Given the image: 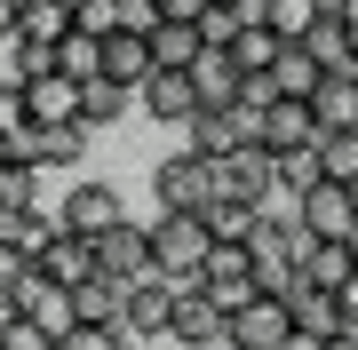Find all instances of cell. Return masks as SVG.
<instances>
[{
    "mask_svg": "<svg viewBox=\"0 0 358 350\" xmlns=\"http://www.w3.org/2000/svg\"><path fill=\"white\" fill-rule=\"evenodd\" d=\"M231 56H239V72H247V80H271V64H279V56H287V40L271 32L263 16H247V24L231 32Z\"/></svg>",
    "mask_w": 358,
    "mask_h": 350,
    "instance_id": "obj_21",
    "label": "cell"
},
{
    "mask_svg": "<svg viewBox=\"0 0 358 350\" xmlns=\"http://www.w3.org/2000/svg\"><path fill=\"white\" fill-rule=\"evenodd\" d=\"M0 311H16V319H32L40 326V335H72V326H80V311H72V286H56V279H40V271H24V279H16L8 286V295H0Z\"/></svg>",
    "mask_w": 358,
    "mask_h": 350,
    "instance_id": "obj_4",
    "label": "cell"
},
{
    "mask_svg": "<svg viewBox=\"0 0 358 350\" xmlns=\"http://www.w3.org/2000/svg\"><path fill=\"white\" fill-rule=\"evenodd\" d=\"M80 152H88V128H24V136L8 143V159H24V168H40V175H48V168H72Z\"/></svg>",
    "mask_w": 358,
    "mask_h": 350,
    "instance_id": "obj_15",
    "label": "cell"
},
{
    "mask_svg": "<svg viewBox=\"0 0 358 350\" xmlns=\"http://www.w3.org/2000/svg\"><path fill=\"white\" fill-rule=\"evenodd\" d=\"M294 215H303V231H310V239H358V183H334V175H327V183H310Z\"/></svg>",
    "mask_w": 358,
    "mask_h": 350,
    "instance_id": "obj_7",
    "label": "cell"
},
{
    "mask_svg": "<svg viewBox=\"0 0 358 350\" xmlns=\"http://www.w3.org/2000/svg\"><path fill=\"white\" fill-rule=\"evenodd\" d=\"M72 32L112 40V32H120V0H72Z\"/></svg>",
    "mask_w": 358,
    "mask_h": 350,
    "instance_id": "obj_33",
    "label": "cell"
},
{
    "mask_svg": "<svg viewBox=\"0 0 358 350\" xmlns=\"http://www.w3.org/2000/svg\"><path fill=\"white\" fill-rule=\"evenodd\" d=\"M96 263H103V279H120V286L152 279L159 271V263H152V223H120L112 239H96Z\"/></svg>",
    "mask_w": 358,
    "mask_h": 350,
    "instance_id": "obj_11",
    "label": "cell"
},
{
    "mask_svg": "<svg viewBox=\"0 0 358 350\" xmlns=\"http://www.w3.org/2000/svg\"><path fill=\"white\" fill-rule=\"evenodd\" d=\"M64 32H72V0H32V8H24V32H16V40H48V48H56Z\"/></svg>",
    "mask_w": 358,
    "mask_h": 350,
    "instance_id": "obj_30",
    "label": "cell"
},
{
    "mask_svg": "<svg viewBox=\"0 0 358 350\" xmlns=\"http://www.w3.org/2000/svg\"><path fill=\"white\" fill-rule=\"evenodd\" d=\"M350 350H358V342H350Z\"/></svg>",
    "mask_w": 358,
    "mask_h": 350,
    "instance_id": "obj_46",
    "label": "cell"
},
{
    "mask_svg": "<svg viewBox=\"0 0 358 350\" xmlns=\"http://www.w3.org/2000/svg\"><path fill=\"white\" fill-rule=\"evenodd\" d=\"M215 183H223V199H247V207H271V199H279V159H271L263 143H239L231 159H215Z\"/></svg>",
    "mask_w": 358,
    "mask_h": 350,
    "instance_id": "obj_5",
    "label": "cell"
},
{
    "mask_svg": "<svg viewBox=\"0 0 358 350\" xmlns=\"http://www.w3.org/2000/svg\"><path fill=\"white\" fill-rule=\"evenodd\" d=\"M136 104L152 119H167V128H192V119H199V88H192V72H152L136 88Z\"/></svg>",
    "mask_w": 358,
    "mask_h": 350,
    "instance_id": "obj_14",
    "label": "cell"
},
{
    "mask_svg": "<svg viewBox=\"0 0 358 350\" xmlns=\"http://www.w3.org/2000/svg\"><path fill=\"white\" fill-rule=\"evenodd\" d=\"M199 48H207V32H199V24H159V32H152L159 72H192V64H199Z\"/></svg>",
    "mask_w": 358,
    "mask_h": 350,
    "instance_id": "obj_26",
    "label": "cell"
},
{
    "mask_svg": "<svg viewBox=\"0 0 358 350\" xmlns=\"http://www.w3.org/2000/svg\"><path fill=\"white\" fill-rule=\"evenodd\" d=\"M0 168H8V136H0Z\"/></svg>",
    "mask_w": 358,
    "mask_h": 350,
    "instance_id": "obj_44",
    "label": "cell"
},
{
    "mask_svg": "<svg viewBox=\"0 0 358 350\" xmlns=\"http://www.w3.org/2000/svg\"><path fill=\"white\" fill-rule=\"evenodd\" d=\"M255 16H263V24H271V32H279L287 48H294V40H310V24H319L327 8H319V0H263Z\"/></svg>",
    "mask_w": 358,
    "mask_h": 350,
    "instance_id": "obj_27",
    "label": "cell"
},
{
    "mask_svg": "<svg viewBox=\"0 0 358 350\" xmlns=\"http://www.w3.org/2000/svg\"><path fill=\"white\" fill-rule=\"evenodd\" d=\"M72 311H80V326H112V335H120V311H128V286L96 271L88 286H72Z\"/></svg>",
    "mask_w": 358,
    "mask_h": 350,
    "instance_id": "obj_24",
    "label": "cell"
},
{
    "mask_svg": "<svg viewBox=\"0 0 358 350\" xmlns=\"http://www.w3.org/2000/svg\"><path fill=\"white\" fill-rule=\"evenodd\" d=\"M215 255V231H207V215H176V207H159L152 215V263H159V279H176V286H199V263Z\"/></svg>",
    "mask_w": 358,
    "mask_h": 350,
    "instance_id": "obj_1",
    "label": "cell"
},
{
    "mask_svg": "<svg viewBox=\"0 0 358 350\" xmlns=\"http://www.w3.org/2000/svg\"><path fill=\"white\" fill-rule=\"evenodd\" d=\"M24 271H32V255H24V247H0V295H8Z\"/></svg>",
    "mask_w": 358,
    "mask_h": 350,
    "instance_id": "obj_39",
    "label": "cell"
},
{
    "mask_svg": "<svg viewBox=\"0 0 358 350\" xmlns=\"http://www.w3.org/2000/svg\"><path fill=\"white\" fill-rule=\"evenodd\" d=\"M343 40H350V72H358V0L343 8Z\"/></svg>",
    "mask_w": 358,
    "mask_h": 350,
    "instance_id": "obj_42",
    "label": "cell"
},
{
    "mask_svg": "<svg viewBox=\"0 0 358 350\" xmlns=\"http://www.w3.org/2000/svg\"><path fill=\"white\" fill-rule=\"evenodd\" d=\"M167 326H176V279H136L128 286V311H120V335L128 342H167Z\"/></svg>",
    "mask_w": 358,
    "mask_h": 350,
    "instance_id": "obj_6",
    "label": "cell"
},
{
    "mask_svg": "<svg viewBox=\"0 0 358 350\" xmlns=\"http://www.w3.org/2000/svg\"><path fill=\"white\" fill-rule=\"evenodd\" d=\"M199 295H207V302H223L231 319H239L255 295H271L263 271H255V247H215V255L199 263Z\"/></svg>",
    "mask_w": 358,
    "mask_h": 350,
    "instance_id": "obj_2",
    "label": "cell"
},
{
    "mask_svg": "<svg viewBox=\"0 0 358 350\" xmlns=\"http://www.w3.org/2000/svg\"><path fill=\"white\" fill-rule=\"evenodd\" d=\"M16 32H24V0H0V48H16Z\"/></svg>",
    "mask_w": 358,
    "mask_h": 350,
    "instance_id": "obj_41",
    "label": "cell"
},
{
    "mask_svg": "<svg viewBox=\"0 0 358 350\" xmlns=\"http://www.w3.org/2000/svg\"><path fill=\"white\" fill-rule=\"evenodd\" d=\"M56 72H64V80H96L103 72V40L96 32H64V40H56Z\"/></svg>",
    "mask_w": 358,
    "mask_h": 350,
    "instance_id": "obj_28",
    "label": "cell"
},
{
    "mask_svg": "<svg viewBox=\"0 0 358 350\" xmlns=\"http://www.w3.org/2000/svg\"><path fill=\"white\" fill-rule=\"evenodd\" d=\"M120 32H159V0H120Z\"/></svg>",
    "mask_w": 358,
    "mask_h": 350,
    "instance_id": "obj_38",
    "label": "cell"
},
{
    "mask_svg": "<svg viewBox=\"0 0 358 350\" xmlns=\"http://www.w3.org/2000/svg\"><path fill=\"white\" fill-rule=\"evenodd\" d=\"M310 183H327V159H319V143H310V152H287V159H279V191H287V199H303Z\"/></svg>",
    "mask_w": 358,
    "mask_h": 350,
    "instance_id": "obj_31",
    "label": "cell"
},
{
    "mask_svg": "<svg viewBox=\"0 0 358 350\" xmlns=\"http://www.w3.org/2000/svg\"><path fill=\"white\" fill-rule=\"evenodd\" d=\"M319 159H327V175H334V183H358V128L319 136Z\"/></svg>",
    "mask_w": 358,
    "mask_h": 350,
    "instance_id": "obj_32",
    "label": "cell"
},
{
    "mask_svg": "<svg viewBox=\"0 0 358 350\" xmlns=\"http://www.w3.org/2000/svg\"><path fill=\"white\" fill-rule=\"evenodd\" d=\"M310 112H319V136L358 128V72H327V80H319V96H310Z\"/></svg>",
    "mask_w": 358,
    "mask_h": 350,
    "instance_id": "obj_20",
    "label": "cell"
},
{
    "mask_svg": "<svg viewBox=\"0 0 358 350\" xmlns=\"http://www.w3.org/2000/svg\"><path fill=\"white\" fill-rule=\"evenodd\" d=\"M167 342H183V350H231V311L207 302L199 286H176V326H167Z\"/></svg>",
    "mask_w": 358,
    "mask_h": 350,
    "instance_id": "obj_8",
    "label": "cell"
},
{
    "mask_svg": "<svg viewBox=\"0 0 358 350\" xmlns=\"http://www.w3.org/2000/svg\"><path fill=\"white\" fill-rule=\"evenodd\" d=\"M294 342V302L287 295H255L231 319V350H287Z\"/></svg>",
    "mask_w": 358,
    "mask_h": 350,
    "instance_id": "obj_9",
    "label": "cell"
},
{
    "mask_svg": "<svg viewBox=\"0 0 358 350\" xmlns=\"http://www.w3.org/2000/svg\"><path fill=\"white\" fill-rule=\"evenodd\" d=\"M56 350H128V335H112V326H72V335H56Z\"/></svg>",
    "mask_w": 358,
    "mask_h": 350,
    "instance_id": "obj_36",
    "label": "cell"
},
{
    "mask_svg": "<svg viewBox=\"0 0 358 350\" xmlns=\"http://www.w3.org/2000/svg\"><path fill=\"white\" fill-rule=\"evenodd\" d=\"M0 207H8V215H32L40 207V168L8 159V168H0Z\"/></svg>",
    "mask_w": 358,
    "mask_h": 350,
    "instance_id": "obj_29",
    "label": "cell"
},
{
    "mask_svg": "<svg viewBox=\"0 0 358 350\" xmlns=\"http://www.w3.org/2000/svg\"><path fill=\"white\" fill-rule=\"evenodd\" d=\"M56 72V48L48 40H16V80H48Z\"/></svg>",
    "mask_w": 358,
    "mask_h": 350,
    "instance_id": "obj_35",
    "label": "cell"
},
{
    "mask_svg": "<svg viewBox=\"0 0 358 350\" xmlns=\"http://www.w3.org/2000/svg\"><path fill=\"white\" fill-rule=\"evenodd\" d=\"M24 8H32V0H24Z\"/></svg>",
    "mask_w": 358,
    "mask_h": 350,
    "instance_id": "obj_45",
    "label": "cell"
},
{
    "mask_svg": "<svg viewBox=\"0 0 358 350\" xmlns=\"http://www.w3.org/2000/svg\"><path fill=\"white\" fill-rule=\"evenodd\" d=\"M207 8H223V16H255L263 0H207Z\"/></svg>",
    "mask_w": 358,
    "mask_h": 350,
    "instance_id": "obj_43",
    "label": "cell"
},
{
    "mask_svg": "<svg viewBox=\"0 0 358 350\" xmlns=\"http://www.w3.org/2000/svg\"><path fill=\"white\" fill-rule=\"evenodd\" d=\"M239 143H247V136H239V119H231V112H199L192 128H183L176 152H192V159H207V168H215V159H231Z\"/></svg>",
    "mask_w": 358,
    "mask_h": 350,
    "instance_id": "obj_19",
    "label": "cell"
},
{
    "mask_svg": "<svg viewBox=\"0 0 358 350\" xmlns=\"http://www.w3.org/2000/svg\"><path fill=\"white\" fill-rule=\"evenodd\" d=\"M152 191H159V207H176V215H207V207L223 199V183H215V168H207V159L167 152L159 168H152Z\"/></svg>",
    "mask_w": 358,
    "mask_h": 350,
    "instance_id": "obj_3",
    "label": "cell"
},
{
    "mask_svg": "<svg viewBox=\"0 0 358 350\" xmlns=\"http://www.w3.org/2000/svg\"><path fill=\"white\" fill-rule=\"evenodd\" d=\"M24 88V119L32 128H80V80L48 72V80H16Z\"/></svg>",
    "mask_w": 358,
    "mask_h": 350,
    "instance_id": "obj_12",
    "label": "cell"
},
{
    "mask_svg": "<svg viewBox=\"0 0 358 350\" xmlns=\"http://www.w3.org/2000/svg\"><path fill=\"white\" fill-rule=\"evenodd\" d=\"M56 215H64L72 239H112L120 223H128V207H120L112 183H80V191H64V207H56Z\"/></svg>",
    "mask_w": 358,
    "mask_h": 350,
    "instance_id": "obj_10",
    "label": "cell"
},
{
    "mask_svg": "<svg viewBox=\"0 0 358 350\" xmlns=\"http://www.w3.org/2000/svg\"><path fill=\"white\" fill-rule=\"evenodd\" d=\"M32 271L40 279H56V286H88L103 263H96V239H72V231H48V247L32 255Z\"/></svg>",
    "mask_w": 358,
    "mask_h": 350,
    "instance_id": "obj_13",
    "label": "cell"
},
{
    "mask_svg": "<svg viewBox=\"0 0 358 350\" xmlns=\"http://www.w3.org/2000/svg\"><path fill=\"white\" fill-rule=\"evenodd\" d=\"M24 128H32V119H24V88H16V80H0V136L16 143Z\"/></svg>",
    "mask_w": 358,
    "mask_h": 350,
    "instance_id": "obj_37",
    "label": "cell"
},
{
    "mask_svg": "<svg viewBox=\"0 0 358 350\" xmlns=\"http://www.w3.org/2000/svg\"><path fill=\"white\" fill-rule=\"evenodd\" d=\"M207 0H159V24H199Z\"/></svg>",
    "mask_w": 358,
    "mask_h": 350,
    "instance_id": "obj_40",
    "label": "cell"
},
{
    "mask_svg": "<svg viewBox=\"0 0 358 350\" xmlns=\"http://www.w3.org/2000/svg\"><path fill=\"white\" fill-rule=\"evenodd\" d=\"M287 302H294V326H310V335H343V295H327V286H310V279H294L287 286Z\"/></svg>",
    "mask_w": 358,
    "mask_h": 350,
    "instance_id": "obj_23",
    "label": "cell"
},
{
    "mask_svg": "<svg viewBox=\"0 0 358 350\" xmlns=\"http://www.w3.org/2000/svg\"><path fill=\"white\" fill-rule=\"evenodd\" d=\"M192 88H199V112H231V104H239V88H247V72H239V56H231V48H199Z\"/></svg>",
    "mask_w": 358,
    "mask_h": 350,
    "instance_id": "obj_16",
    "label": "cell"
},
{
    "mask_svg": "<svg viewBox=\"0 0 358 350\" xmlns=\"http://www.w3.org/2000/svg\"><path fill=\"white\" fill-rule=\"evenodd\" d=\"M0 350H56V342L40 335L32 319H16V311H0Z\"/></svg>",
    "mask_w": 358,
    "mask_h": 350,
    "instance_id": "obj_34",
    "label": "cell"
},
{
    "mask_svg": "<svg viewBox=\"0 0 358 350\" xmlns=\"http://www.w3.org/2000/svg\"><path fill=\"white\" fill-rule=\"evenodd\" d=\"M128 104H136V88H120L112 72H96V80H80V128H88V136H96V128H112V119L128 112Z\"/></svg>",
    "mask_w": 358,
    "mask_h": 350,
    "instance_id": "obj_22",
    "label": "cell"
},
{
    "mask_svg": "<svg viewBox=\"0 0 358 350\" xmlns=\"http://www.w3.org/2000/svg\"><path fill=\"white\" fill-rule=\"evenodd\" d=\"M303 279L327 286V295H343V286L358 279V239H310L303 247Z\"/></svg>",
    "mask_w": 358,
    "mask_h": 350,
    "instance_id": "obj_17",
    "label": "cell"
},
{
    "mask_svg": "<svg viewBox=\"0 0 358 350\" xmlns=\"http://www.w3.org/2000/svg\"><path fill=\"white\" fill-rule=\"evenodd\" d=\"M319 80H327V64L303 48V40H294V48L279 56V64H271V88H279V96H303V104L319 96Z\"/></svg>",
    "mask_w": 358,
    "mask_h": 350,
    "instance_id": "obj_25",
    "label": "cell"
},
{
    "mask_svg": "<svg viewBox=\"0 0 358 350\" xmlns=\"http://www.w3.org/2000/svg\"><path fill=\"white\" fill-rule=\"evenodd\" d=\"M103 72H112L120 88H143V80L159 72V56H152V32H112V40H103Z\"/></svg>",
    "mask_w": 358,
    "mask_h": 350,
    "instance_id": "obj_18",
    "label": "cell"
}]
</instances>
